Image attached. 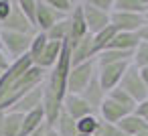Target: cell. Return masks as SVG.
<instances>
[{
  "label": "cell",
  "instance_id": "15",
  "mask_svg": "<svg viewBox=\"0 0 148 136\" xmlns=\"http://www.w3.org/2000/svg\"><path fill=\"white\" fill-rule=\"evenodd\" d=\"M63 110H65L75 122H79L81 118L93 114V110L85 104V100H83L81 95H75V93H67V95H65V100H63ZM95 116H97V114H95Z\"/></svg>",
  "mask_w": 148,
  "mask_h": 136
},
{
  "label": "cell",
  "instance_id": "43",
  "mask_svg": "<svg viewBox=\"0 0 148 136\" xmlns=\"http://www.w3.org/2000/svg\"><path fill=\"white\" fill-rule=\"evenodd\" d=\"M45 136H59V134H57V130H55V128L47 126V128H45Z\"/></svg>",
  "mask_w": 148,
  "mask_h": 136
},
{
  "label": "cell",
  "instance_id": "32",
  "mask_svg": "<svg viewBox=\"0 0 148 136\" xmlns=\"http://www.w3.org/2000/svg\"><path fill=\"white\" fill-rule=\"evenodd\" d=\"M18 8L25 19L37 29V0H18Z\"/></svg>",
  "mask_w": 148,
  "mask_h": 136
},
{
  "label": "cell",
  "instance_id": "24",
  "mask_svg": "<svg viewBox=\"0 0 148 136\" xmlns=\"http://www.w3.org/2000/svg\"><path fill=\"white\" fill-rule=\"evenodd\" d=\"M116 33H118V31L110 25V27H106L103 31H99L97 35H91V49H93V57H95L97 53H101V51H106V49L110 47V43L114 41Z\"/></svg>",
  "mask_w": 148,
  "mask_h": 136
},
{
  "label": "cell",
  "instance_id": "26",
  "mask_svg": "<svg viewBox=\"0 0 148 136\" xmlns=\"http://www.w3.org/2000/svg\"><path fill=\"white\" fill-rule=\"evenodd\" d=\"M53 128L57 130L59 136H77V134H79V132H77V122H75L65 110H61V114H59V118H57V122H55Z\"/></svg>",
  "mask_w": 148,
  "mask_h": 136
},
{
  "label": "cell",
  "instance_id": "28",
  "mask_svg": "<svg viewBox=\"0 0 148 136\" xmlns=\"http://www.w3.org/2000/svg\"><path fill=\"white\" fill-rule=\"evenodd\" d=\"M23 114L4 112V136H23Z\"/></svg>",
  "mask_w": 148,
  "mask_h": 136
},
{
  "label": "cell",
  "instance_id": "13",
  "mask_svg": "<svg viewBox=\"0 0 148 136\" xmlns=\"http://www.w3.org/2000/svg\"><path fill=\"white\" fill-rule=\"evenodd\" d=\"M83 100H85V104L93 110V114H97L99 116V106L103 104V100H106V91H103V87L99 85V79H97V73L91 77V81L87 83V87L79 93Z\"/></svg>",
  "mask_w": 148,
  "mask_h": 136
},
{
  "label": "cell",
  "instance_id": "40",
  "mask_svg": "<svg viewBox=\"0 0 148 136\" xmlns=\"http://www.w3.org/2000/svg\"><path fill=\"white\" fill-rule=\"evenodd\" d=\"M138 37H140L142 43H148V25H144V27L138 31Z\"/></svg>",
  "mask_w": 148,
  "mask_h": 136
},
{
  "label": "cell",
  "instance_id": "30",
  "mask_svg": "<svg viewBox=\"0 0 148 136\" xmlns=\"http://www.w3.org/2000/svg\"><path fill=\"white\" fill-rule=\"evenodd\" d=\"M108 98H110V100H114L116 104H120L122 108H126L128 112H134V110H136V106H138V104H136V102H134V100H132V98H130L122 87H114V89H110V91H108Z\"/></svg>",
  "mask_w": 148,
  "mask_h": 136
},
{
  "label": "cell",
  "instance_id": "18",
  "mask_svg": "<svg viewBox=\"0 0 148 136\" xmlns=\"http://www.w3.org/2000/svg\"><path fill=\"white\" fill-rule=\"evenodd\" d=\"M128 114H132V112H128L126 108H122L120 104H116L114 100H110L108 95H106V100H103V104L99 106V118L103 120V122H108V124H118L122 118H126Z\"/></svg>",
  "mask_w": 148,
  "mask_h": 136
},
{
  "label": "cell",
  "instance_id": "45",
  "mask_svg": "<svg viewBox=\"0 0 148 136\" xmlns=\"http://www.w3.org/2000/svg\"><path fill=\"white\" fill-rule=\"evenodd\" d=\"M136 136H148V130H144V132H140V134H136Z\"/></svg>",
  "mask_w": 148,
  "mask_h": 136
},
{
  "label": "cell",
  "instance_id": "16",
  "mask_svg": "<svg viewBox=\"0 0 148 136\" xmlns=\"http://www.w3.org/2000/svg\"><path fill=\"white\" fill-rule=\"evenodd\" d=\"M43 106V85H39V87H35V89H31L27 95H23L8 112H16V114H29V112H33V110H37V108H41Z\"/></svg>",
  "mask_w": 148,
  "mask_h": 136
},
{
  "label": "cell",
  "instance_id": "19",
  "mask_svg": "<svg viewBox=\"0 0 148 136\" xmlns=\"http://www.w3.org/2000/svg\"><path fill=\"white\" fill-rule=\"evenodd\" d=\"M132 57H134V51H116V49H106V51H101V53H97V55H95V65H97V69H99V67H106V65L132 61Z\"/></svg>",
  "mask_w": 148,
  "mask_h": 136
},
{
  "label": "cell",
  "instance_id": "25",
  "mask_svg": "<svg viewBox=\"0 0 148 136\" xmlns=\"http://www.w3.org/2000/svg\"><path fill=\"white\" fill-rule=\"evenodd\" d=\"M43 124H45V112H43V106H41V108L25 114V120H23V136H31Z\"/></svg>",
  "mask_w": 148,
  "mask_h": 136
},
{
  "label": "cell",
  "instance_id": "39",
  "mask_svg": "<svg viewBox=\"0 0 148 136\" xmlns=\"http://www.w3.org/2000/svg\"><path fill=\"white\" fill-rule=\"evenodd\" d=\"M8 67H10V59L6 57V53L2 49H0V71H6Z\"/></svg>",
  "mask_w": 148,
  "mask_h": 136
},
{
  "label": "cell",
  "instance_id": "33",
  "mask_svg": "<svg viewBox=\"0 0 148 136\" xmlns=\"http://www.w3.org/2000/svg\"><path fill=\"white\" fill-rule=\"evenodd\" d=\"M132 65H134V67H138V69L148 67V43H142V41H140V45H138V47H136V51H134Z\"/></svg>",
  "mask_w": 148,
  "mask_h": 136
},
{
  "label": "cell",
  "instance_id": "4",
  "mask_svg": "<svg viewBox=\"0 0 148 136\" xmlns=\"http://www.w3.org/2000/svg\"><path fill=\"white\" fill-rule=\"evenodd\" d=\"M97 73V65H95V59L83 63V65H77V67H71L69 71V77H67V93H75L79 95L87 83L91 81V77Z\"/></svg>",
  "mask_w": 148,
  "mask_h": 136
},
{
  "label": "cell",
  "instance_id": "22",
  "mask_svg": "<svg viewBox=\"0 0 148 136\" xmlns=\"http://www.w3.org/2000/svg\"><path fill=\"white\" fill-rule=\"evenodd\" d=\"M118 128H120L124 134H128V136H136V134L148 130V124H146L140 116H136V114L132 112V114H128L126 118H122V120L118 122Z\"/></svg>",
  "mask_w": 148,
  "mask_h": 136
},
{
  "label": "cell",
  "instance_id": "9",
  "mask_svg": "<svg viewBox=\"0 0 148 136\" xmlns=\"http://www.w3.org/2000/svg\"><path fill=\"white\" fill-rule=\"evenodd\" d=\"M110 25L118 31V33H138L146 23L142 14H132V12H120L114 10L110 14Z\"/></svg>",
  "mask_w": 148,
  "mask_h": 136
},
{
  "label": "cell",
  "instance_id": "41",
  "mask_svg": "<svg viewBox=\"0 0 148 136\" xmlns=\"http://www.w3.org/2000/svg\"><path fill=\"white\" fill-rule=\"evenodd\" d=\"M140 71V77H142V81L146 83V87H148V67H142V69H138Z\"/></svg>",
  "mask_w": 148,
  "mask_h": 136
},
{
  "label": "cell",
  "instance_id": "47",
  "mask_svg": "<svg viewBox=\"0 0 148 136\" xmlns=\"http://www.w3.org/2000/svg\"><path fill=\"white\" fill-rule=\"evenodd\" d=\"M77 136H87V134H77Z\"/></svg>",
  "mask_w": 148,
  "mask_h": 136
},
{
  "label": "cell",
  "instance_id": "31",
  "mask_svg": "<svg viewBox=\"0 0 148 136\" xmlns=\"http://www.w3.org/2000/svg\"><path fill=\"white\" fill-rule=\"evenodd\" d=\"M47 43H49V39H47V35H45V33H37V35L33 37L31 51H29V57L33 59V63L41 57V53H43V51H45V47H47Z\"/></svg>",
  "mask_w": 148,
  "mask_h": 136
},
{
  "label": "cell",
  "instance_id": "7",
  "mask_svg": "<svg viewBox=\"0 0 148 136\" xmlns=\"http://www.w3.org/2000/svg\"><path fill=\"white\" fill-rule=\"evenodd\" d=\"M0 31H10V33H21V35H37L39 31L25 19V14L18 8V0H12V8L10 14L6 16V21L0 23Z\"/></svg>",
  "mask_w": 148,
  "mask_h": 136
},
{
  "label": "cell",
  "instance_id": "3",
  "mask_svg": "<svg viewBox=\"0 0 148 136\" xmlns=\"http://www.w3.org/2000/svg\"><path fill=\"white\" fill-rule=\"evenodd\" d=\"M33 43V35H21V33H10V31H0V49L6 53V57L12 61L29 55Z\"/></svg>",
  "mask_w": 148,
  "mask_h": 136
},
{
  "label": "cell",
  "instance_id": "23",
  "mask_svg": "<svg viewBox=\"0 0 148 136\" xmlns=\"http://www.w3.org/2000/svg\"><path fill=\"white\" fill-rule=\"evenodd\" d=\"M47 39L49 41H55V43H69L71 41V25H69V16L67 19H63V21H59L57 25H53L47 33Z\"/></svg>",
  "mask_w": 148,
  "mask_h": 136
},
{
  "label": "cell",
  "instance_id": "17",
  "mask_svg": "<svg viewBox=\"0 0 148 136\" xmlns=\"http://www.w3.org/2000/svg\"><path fill=\"white\" fill-rule=\"evenodd\" d=\"M91 59H95L93 57V49H91V35H87L79 43L71 45V67L83 65V63H87Z\"/></svg>",
  "mask_w": 148,
  "mask_h": 136
},
{
  "label": "cell",
  "instance_id": "11",
  "mask_svg": "<svg viewBox=\"0 0 148 136\" xmlns=\"http://www.w3.org/2000/svg\"><path fill=\"white\" fill-rule=\"evenodd\" d=\"M63 19H67V16L57 12L47 0H37V31L39 33H47L53 25H57Z\"/></svg>",
  "mask_w": 148,
  "mask_h": 136
},
{
  "label": "cell",
  "instance_id": "10",
  "mask_svg": "<svg viewBox=\"0 0 148 136\" xmlns=\"http://www.w3.org/2000/svg\"><path fill=\"white\" fill-rule=\"evenodd\" d=\"M83 6V19H85V27L89 35H97L99 31H103L106 27H110V14L97 10L95 6H91L89 0H81Z\"/></svg>",
  "mask_w": 148,
  "mask_h": 136
},
{
  "label": "cell",
  "instance_id": "34",
  "mask_svg": "<svg viewBox=\"0 0 148 136\" xmlns=\"http://www.w3.org/2000/svg\"><path fill=\"white\" fill-rule=\"evenodd\" d=\"M47 2H49V4H51V6L57 10V12H61V14L69 16L77 0H47Z\"/></svg>",
  "mask_w": 148,
  "mask_h": 136
},
{
  "label": "cell",
  "instance_id": "27",
  "mask_svg": "<svg viewBox=\"0 0 148 136\" xmlns=\"http://www.w3.org/2000/svg\"><path fill=\"white\" fill-rule=\"evenodd\" d=\"M114 10L132 12V14H146L148 12V0H116Z\"/></svg>",
  "mask_w": 148,
  "mask_h": 136
},
{
  "label": "cell",
  "instance_id": "42",
  "mask_svg": "<svg viewBox=\"0 0 148 136\" xmlns=\"http://www.w3.org/2000/svg\"><path fill=\"white\" fill-rule=\"evenodd\" d=\"M0 136H4V112L0 110Z\"/></svg>",
  "mask_w": 148,
  "mask_h": 136
},
{
  "label": "cell",
  "instance_id": "21",
  "mask_svg": "<svg viewBox=\"0 0 148 136\" xmlns=\"http://www.w3.org/2000/svg\"><path fill=\"white\" fill-rule=\"evenodd\" d=\"M138 45H140L138 33H116L114 41L110 43L108 49H116V51H136Z\"/></svg>",
  "mask_w": 148,
  "mask_h": 136
},
{
  "label": "cell",
  "instance_id": "38",
  "mask_svg": "<svg viewBox=\"0 0 148 136\" xmlns=\"http://www.w3.org/2000/svg\"><path fill=\"white\" fill-rule=\"evenodd\" d=\"M12 8V0H0V23L6 21V16L10 14Z\"/></svg>",
  "mask_w": 148,
  "mask_h": 136
},
{
  "label": "cell",
  "instance_id": "1",
  "mask_svg": "<svg viewBox=\"0 0 148 136\" xmlns=\"http://www.w3.org/2000/svg\"><path fill=\"white\" fill-rule=\"evenodd\" d=\"M47 75H49V71H45V69H41V67H37V65H33L10 89H8V93L4 95V100L0 102V110L2 112H8L23 95H27L31 89H35V87H39V85H43L45 83V79H47Z\"/></svg>",
  "mask_w": 148,
  "mask_h": 136
},
{
  "label": "cell",
  "instance_id": "12",
  "mask_svg": "<svg viewBox=\"0 0 148 136\" xmlns=\"http://www.w3.org/2000/svg\"><path fill=\"white\" fill-rule=\"evenodd\" d=\"M61 110H63V104L57 100V95H55V91L47 85V81L43 83V112H45V124L47 126H55V122H57V118H59V114H61Z\"/></svg>",
  "mask_w": 148,
  "mask_h": 136
},
{
  "label": "cell",
  "instance_id": "46",
  "mask_svg": "<svg viewBox=\"0 0 148 136\" xmlns=\"http://www.w3.org/2000/svg\"><path fill=\"white\" fill-rule=\"evenodd\" d=\"M144 23H146V25H148V12H146V14H144Z\"/></svg>",
  "mask_w": 148,
  "mask_h": 136
},
{
  "label": "cell",
  "instance_id": "44",
  "mask_svg": "<svg viewBox=\"0 0 148 136\" xmlns=\"http://www.w3.org/2000/svg\"><path fill=\"white\" fill-rule=\"evenodd\" d=\"M45 128H47V124H43V126H41L39 130H35L31 136H45Z\"/></svg>",
  "mask_w": 148,
  "mask_h": 136
},
{
  "label": "cell",
  "instance_id": "35",
  "mask_svg": "<svg viewBox=\"0 0 148 136\" xmlns=\"http://www.w3.org/2000/svg\"><path fill=\"white\" fill-rule=\"evenodd\" d=\"M97 136H128V134H124V132L118 128V124H108V122H101Z\"/></svg>",
  "mask_w": 148,
  "mask_h": 136
},
{
  "label": "cell",
  "instance_id": "37",
  "mask_svg": "<svg viewBox=\"0 0 148 136\" xmlns=\"http://www.w3.org/2000/svg\"><path fill=\"white\" fill-rule=\"evenodd\" d=\"M134 114L136 116H140L146 124H148V100H144V102H140L138 106H136V110H134Z\"/></svg>",
  "mask_w": 148,
  "mask_h": 136
},
{
  "label": "cell",
  "instance_id": "2",
  "mask_svg": "<svg viewBox=\"0 0 148 136\" xmlns=\"http://www.w3.org/2000/svg\"><path fill=\"white\" fill-rule=\"evenodd\" d=\"M69 71H71V45L69 43H63V49H61V55L57 59V63L53 65V69L49 71L47 75V85L55 91L57 100L63 104L65 95H67V77H69Z\"/></svg>",
  "mask_w": 148,
  "mask_h": 136
},
{
  "label": "cell",
  "instance_id": "14",
  "mask_svg": "<svg viewBox=\"0 0 148 136\" xmlns=\"http://www.w3.org/2000/svg\"><path fill=\"white\" fill-rule=\"evenodd\" d=\"M69 25H71V41L69 45L79 43L83 37H87V27H85V19H83V6H81V0H77L71 14H69Z\"/></svg>",
  "mask_w": 148,
  "mask_h": 136
},
{
  "label": "cell",
  "instance_id": "6",
  "mask_svg": "<svg viewBox=\"0 0 148 136\" xmlns=\"http://www.w3.org/2000/svg\"><path fill=\"white\" fill-rule=\"evenodd\" d=\"M118 87H122L136 104L148 100V87H146V83L142 81L138 67H134V65H130V67L126 69V73H124V77H122V81H120Z\"/></svg>",
  "mask_w": 148,
  "mask_h": 136
},
{
  "label": "cell",
  "instance_id": "29",
  "mask_svg": "<svg viewBox=\"0 0 148 136\" xmlns=\"http://www.w3.org/2000/svg\"><path fill=\"white\" fill-rule=\"evenodd\" d=\"M101 122H103V120H101L99 116H95V114L85 116V118H81V120L77 122V132H79V134H87V136H97Z\"/></svg>",
  "mask_w": 148,
  "mask_h": 136
},
{
  "label": "cell",
  "instance_id": "20",
  "mask_svg": "<svg viewBox=\"0 0 148 136\" xmlns=\"http://www.w3.org/2000/svg\"><path fill=\"white\" fill-rule=\"evenodd\" d=\"M61 49H63V45H61V43L49 41V43H47V47H45V51L41 53V57H39L33 65L41 67V69H45V71H51V69H53V65L57 63L59 55H61Z\"/></svg>",
  "mask_w": 148,
  "mask_h": 136
},
{
  "label": "cell",
  "instance_id": "8",
  "mask_svg": "<svg viewBox=\"0 0 148 136\" xmlns=\"http://www.w3.org/2000/svg\"><path fill=\"white\" fill-rule=\"evenodd\" d=\"M132 65V61H126V63H114V65H106V67H99L97 69V79H99V85L103 87V91L108 93L110 89L118 87L126 69Z\"/></svg>",
  "mask_w": 148,
  "mask_h": 136
},
{
  "label": "cell",
  "instance_id": "5",
  "mask_svg": "<svg viewBox=\"0 0 148 136\" xmlns=\"http://www.w3.org/2000/svg\"><path fill=\"white\" fill-rule=\"evenodd\" d=\"M33 67V59L29 57V55H25V57H21V59H16V61H12L10 63V67L6 69V71H2L0 73V102L4 100V95L8 93V89L29 71Z\"/></svg>",
  "mask_w": 148,
  "mask_h": 136
},
{
  "label": "cell",
  "instance_id": "36",
  "mask_svg": "<svg viewBox=\"0 0 148 136\" xmlns=\"http://www.w3.org/2000/svg\"><path fill=\"white\" fill-rule=\"evenodd\" d=\"M89 2H91V6H95L97 10L112 14V12H114V4H116V0H89Z\"/></svg>",
  "mask_w": 148,
  "mask_h": 136
}]
</instances>
